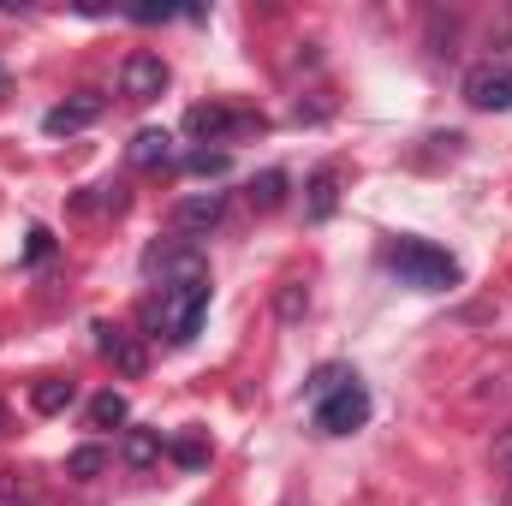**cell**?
<instances>
[{"mask_svg":"<svg viewBox=\"0 0 512 506\" xmlns=\"http://www.w3.org/2000/svg\"><path fill=\"white\" fill-rule=\"evenodd\" d=\"M185 131L197 137V143H227V137H239V131H262L256 114H233V108H221V102H197L191 114H185Z\"/></svg>","mask_w":512,"mask_h":506,"instance_id":"cell-6","label":"cell"},{"mask_svg":"<svg viewBox=\"0 0 512 506\" xmlns=\"http://www.w3.org/2000/svg\"><path fill=\"white\" fill-rule=\"evenodd\" d=\"M161 453H167V441L155 429H126V441H120V459H126L131 471H149Z\"/></svg>","mask_w":512,"mask_h":506,"instance_id":"cell-12","label":"cell"},{"mask_svg":"<svg viewBox=\"0 0 512 506\" xmlns=\"http://www.w3.org/2000/svg\"><path fill=\"white\" fill-rule=\"evenodd\" d=\"M149 268H161V292L149 298L143 316H149L173 346L197 340V328H203V316H209V268H203V256L197 251H149Z\"/></svg>","mask_w":512,"mask_h":506,"instance_id":"cell-1","label":"cell"},{"mask_svg":"<svg viewBox=\"0 0 512 506\" xmlns=\"http://www.w3.org/2000/svg\"><path fill=\"white\" fill-rule=\"evenodd\" d=\"M304 304H310V298H304V286H286V292H280V316H286V322H298V316H304Z\"/></svg>","mask_w":512,"mask_h":506,"instance_id":"cell-20","label":"cell"},{"mask_svg":"<svg viewBox=\"0 0 512 506\" xmlns=\"http://www.w3.org/2000/svg\"><path fill=\"white\" fill-rule=\"evenodd\" d=\"M173 233H185V239H209L221 221H227V197L221 191H191V197H179L173 203Z\"/></svg>","mask_w":512,"mask_h":506,"instance_id":"cell-4","label":"cell"},{"mask_svg":"<svg viewBox=\"0 0 512 506\" xmlns=\"http://www.w3.org/2000/svg\"><path fill=\"white\" fill-rule=\"evenodd\" d=\"M370 423V393L352 381V387H340V393H328L322 405H316V429L322 435H352V429H364Z\"/></svg>","mask_w":512,"mask_h":506,"instance_id":"cell-5","label":"cell"},{"mask_svg":"<svg viewBox=\"0 0 512 506\" xmlns=\"http://www.w3.org/2000/svg\"><path fill=\"white\" fill-rule=\"evenodd\" d=\"M126 417H131L126 393H114V387H102V393L90 399V429H120Z\"/></svg>","mask_w":512,"mask_h":506,"instance_id":"cell-14","label":"cell"},{"mask_svg":"<svg viewBox=\"0 0 512 506\" xmlns=\"http://www.w3.org/2000/svg\"><path fill=\"white\" fill-rule=\"evenodd\" d=\"M0 429H6V411H0Z\"/></svg>","mask_w":512,"mask_h":506,"instance_id":"cell-25","label":"cell"},{"mask_svg":"<svg viewBox=\"0 0 512 506\" xmlns=\"http://www.w3.org/2000/svg\"><path fill=\"white\" fill-rule=\"evenodd\" d=\"M507 506H512V477H507Z\"/></svg>","mask_w":512,"mask_h":506,"instance_id":"cell-23","label":"cell"},{"mask_svg":"<svg viewBox=\"0 0 512 506\" xmlns=\"http://www.w3.org/2000/svg\"><path fill=\"white\" fill-rule=\"evenodd\" d=\"M96 120H102V96H96V90H78V96H66L60 108L42 114V131H48V137H72V131L96 126Z\"/></svg>","mask_w":512,"mask_h":506,"instance_id":"cell-8","label":"cell"},{"mask_svg":"<svg viewBox=\"0 0 512 506\" xmlns=\"http://www.w3.org/2000/svg\"><path fill=\"white\" fill-rule=\"evenodd\" d=\"M96 334H102V352L114 358V370H120L126 381H137L143 370H149V352L137 346V334H126V328H96Z\"/></svg>","mask_w":512,"mask_h":506,"instance_id":"cell-9","label":"cell"},{"mask_svg":"<svg viewBox=\"0 0 512 506\" xmlns=\"http://www.w3.org/2000/svg\"><path fill=\"white\" fill-rule=\"evenodd\" d=\"M387 268L399 274V286H417V292H447V286H459V262L441 251V245H429V239H399V245H387Z\"/></svg>","mask_w":512,"mask_h":506,"instance_id":"cell-2","label":"cell"},{"mask_svg":"<svg viewBox=\"0 0 512 506\" xmlns=\"http://www.w3.org/2000/svg\"><path fill=\"white\" fill-rule=\"evenodd\" d=\"M72 399H78V387H72V381H60V376H48V381H36V387H30V411H36V417H60Z\"/></svg>","mask_w":512,"mask_h":506,"instance_id":"cell-13","label":"cell"},{"mask_svg":"<svg viewBox=\"0 0 512 506\" xmlns=\"http://www.w3.org/2000/svg\"><path fill=\"white\" fill-rule=\"evenodd\" d=\"M334 209H340V173H334V167H322V173L310 179V197H304V215H310V221H328Z\"/></svg>","mask_w":512,"mask_h":506,"instance_id":"cell-11","label":"cell"},{"mask_svg":"<svg viewBox=\"0 0 512 506\" xmlns=\"http://www.w3.org/2000/svg\"><path fill=\"white\" fill-rule=\"evenodd\" d=\"M495 453H501V465H512V435L501 441V447H495Z\"/></svg>","mask_w":512,"mask_h":506,"instance_id":"cell-22","label":"cell"},{"mask_svg":"<svg viewBox=\"0 0 512 506\" xmlns=\"http://www.w3.org/2000/svg\"><path fill=\"white\" fill-rule=\"evenodd\" d=\"M167 459L185 465V471H203L209 465V441L203 435H167Z\"/></svg>","mask_w":512,"mask_h":506,"instance_id":"cell-15","label":"cell"},{"mask_svg":"<svg viewBox=\"0 0 512 506\" xmlns=\"http://www.w3.org/2000/svg\"><path fill=\"white\" fill-rule=\"evenodd\" d=\"M108 471V453L102 447H78L72 459H66V477H78V483H90V477H102Z\"/></svg>","mask_w":512,"mask_h":506,"instance_id":"cell-18","label":"cell"},{"mask_svg":"<svg viewBox=\"0 0 512 506\" xmlns=\"http://www.w3.org/2000/svg\"><path fill=\"white\" fill-rule=\"evenodd\" d=\"M280 203H286V173H280V167H268L262 179H251V209L268 215V209H280Z\"/></svg>","mask_w":512,"mask_h":506,"instance_id":"cell-17","label":"cell"},{"mask_svg":"<svg viewBox=\"0 0 512 506\" xmlns=\"http://www.w3.org/2000/svg\"><path fill=\"white\" fill-rule=\"evenodd\" d=\"M352 370H346V364H322V370H316V376L304 381V393H310V405H322V399H328V393H340V387H352Z\"/></svg>","mask_w":512,"mask_h":506,"instance_id":"cell-16","label":"cell"},{"mask_svg":"<svg viewBox=\"0 0 512 506\" xmlns=\"http://www.w3.org/2000/svg\"><path fill=\"white\" fill-rule=\"evenodd\" d=\"M48 251H54V233H48V227H30V245H24V256H30V262H42Z\"/></svg>","mask_w":512,"mask_h":506,"instance_id":"cell-21","label":"cell"},{"mask_svg":"<svg viewBox=\"0 0 512 506\" xmlns=\"http://www.w3.org/2000/svg\"><path fill=\"white\" fill-rule=\"evenodd\" d=\"M185 167L191 173H227V149H197V155H185Z\"/></svg>","mask_w":512,"mask_h":506,"instance_id":"cell-19","label":"cell"},{"mask_svg":"<svg viewBox=\"0 0 512 506\" xmlns=\"http://www.w3.org/2000/svg\"><path fill=\"white\" fill-rule=\"evenodd\" d=\"M465 102L477 114H512V60H483L465 72Z\"/></svg>","mask_w":512,"mask_h":506,"instance_id":"cell-3","label":"cell"},{"mask_svg":"<svg viewBox=\"0 0 512 506\" xmlns=\"http://www.w3.org/2000/svg\"><path fill=\"white\" fill-rule=\"evenodd\" d=\"M167 90V60L161 54H149V48H137V54H126V66H120V96L126 102H155Z\"/></svg>","mask_w":512,"mask_h":506,"instance_id":"cell-7","label":"cell"},{"mask_svg":"<svg viewBox=\"0 0 512 506\" xmlns=\"http://www.w3.org/2000/svg\"><path fill=\"white\" fill-rule=\"evenodd\" d=\"M0 90H6V66H0Z\"/></svg>","mask_w":512,"mask_h":506,"instance_id":"cell-24","label":"cell"},{"mask_svg":"<svg viewBox=\"0 0 512 506\" xmlns=\"http://www.w3.org/2000/svg\"><path fill=\"white\" fill-rule=\"evenodd\" d=\"M131 167H143V173H155V167H167V161H173V137H167V131L161 126H143L137 131V137H131Z\"/></svg>","mask_w":512,"mask_h":506,"instance_id":"cell-10","label":"cell"}]
</instances>
